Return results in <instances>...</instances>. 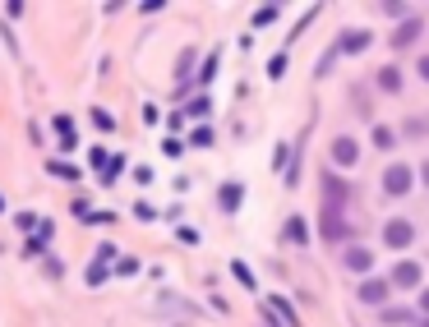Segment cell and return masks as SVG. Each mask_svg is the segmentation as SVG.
Wrapping results in <instances>:
<instances>
[{"label":"cell","instance_id":"1","mask_svg":"<svg viewBox=\"0 0 429 327\" xmlns=\"http://www.w3.org/2000/svg\"><path fill=\"white\" fill-rule=\"evenodd\" d=\"M383 189H388V198H407L411 189H416V175H411V166L393 162V166L383 171Z\"/></svg>","mask_w":429,"mask_h":327},{"label":"cell","instance_id":"2","mask_svg":"<svg viewBox=\"0 0 429 327\" xmlns=\"http://www.w3.org/2000/svg\"><path fill=\"white\" fill-rule=\"evenodd\" d=\"M355 157H360V143H355L351 134H337V139H332V162L337 166H355Z\"/></svg>","mask_w":429,"mask_h":327},{"label":"cell","instance_id":"3","mask_svg":"<svg viewBox=\"0 0 429 327\" xmlns=\"http://www.w3.org/2000/svg\"><path fill=\"white\" fill-rule=\"evenodd\" d=\"M420 272H425L420 263H397V267H393V281H388V286H402V291H416V286H420Z\"/></svg>","mask_w":429,"mask_h":327},{"label":"cell","instance_id":"4","mask_svg":"<svg viewBox=\"0 0 429 327\" xmlns=\"http://www.w3.org/2000/svg\"><path fill=\"white\" fill-rule=\"evenodd\" d=\"M383 240L393 244V249H407V244L416 240V226H411V221H388V230H383Z\"/></svg>","mask_w":429,"mask_h":327},{"label":"cell","instance_id":"5","mask_svg":"<svg viewBox=\"0 0 429 327\" xmlns=\"http://www.w3.org/2000/svg\"><path fill=\"white\" fill-rule=\"evenodd\" d=\"M346 267H351V272H369V267H374V249L351 244V249H346Z\"/></svg>","mask_w":429,"mask_h":327},{"label":"cell","instance_id":"6","mask_svg":"<svg viewBox=\"0 0 429 327\" xmlns=\"http://www.w3.org/2000/svg\"><path fill=\"white\" fill-rule=\"evenodd\" d=\"M416 37H420V19H407V23H402V28L393 33V46H397V51H407Z\"/></svg>","mask_w":429,"mask_h":327},{"label":"cell","instance_id":"7","mask_svg":"<svg viewBox=\"0 0 429 327\" xmlns=\"http://www.w3.org/2000/svg\"><path fill=\"white\" fill-rule=\"evenodd\" d=\"M365 46H369V33H365V28H351V33H341L337 51H365Z\"/></svg>","mask_w":429,"mask_h":327},{"label":"cell","instance_id":"8","mask_svg":"<svg viewBox=\"0 0 429 327\" xmlns=\"http://www.w3.org/2000/svg\"><path fill=\"white\" fill-rule=\"evenodd\" d=\"M360 300H365V305H383V300H388V281H365L360 286Z\"/></svg>","mask_w":429,"mask_h":327},{"label":"cell","instance_id":"9","mask_svg":"<svg viewBox=\"0 0 429 327\" xmlns=\"http://www.w3.org/2000/svg\"><path fill=\"white\" fill-rule=\"evenodd\" d=\"M51 125H55V134H60V148H74V143H79L74 139V120H69V116H55Z\"/></svg>","mask_w":429,"mask_h":327},{"label":"cell","instance_id":"10","mask_svg":"<svg viewBox=\"0 0 429 327\" xmlns=\"http://www.w3.org/2000/svg\"><path fill=\"white\" fill-rule=\"evenodd\" d=\"M282 235H286L291 244H305V240H309V235H305V221H300V217H291V221H286V226H282Z\"/></svg>","mask_w":429,"mask_h":327},{"label":"cell","instance_id":"11","mask_svg":"<svg viewBox=\"0 0 429 327\" xmlns=\"http://www.w3.org/2000/svg\"><path fill=\"white\" fill-rule=\"evenodd\" d=\"M240 194H245V189L240 185H222V207H226V212H236V207H240Z\"/></svg>","mask_w":429,"mask_h":327},{"label":"cell","instance_id":"12","mask_svg":"<svg viewBox=\"0 0 429 327\" xmlns=\"http://www.w3.org/2000/svg\"><path fill=\"white\" fill-rule=\"evenodd\" d=\"M379 88H383V92H397V88H402V74H397L393 65H388V69H379Z\"/></svg>","mask_w":429,"mask_h":327},{"label":"cell","instance_id":"13","mask_svg":"<svg viewBox=\"0 0 429 327\" xmlns=\"http://www.w3.org/2000/svg\"><path fill=\"white\" fill-rule=\"evenodd\" d=\"M277 14H282L277 5H259V10H254V28H268V23H273Z\"/></svg>","mask_w":429,"mask_h":327},{"label":"cell","instance_id":"14","mask_svg":"<svg viewBox=\"0 0 429 327\" xmlns=\"http://www.w3.org/2000/svg\"><path fill=\"white\" fill-rule=\"evenodd\" d=\"M93 125H97L102 134H111V130H116V116H107L102 106H93Z\"/></svg>","mask_w":429,"mask_h":327},{"label":"cell","instance_id":"15","mask_svg":"<svg viewBox=\"0 0 429 327\" xmlns=\"http://www.w3.org/2000/svg\"><path fill=\"white\" fill-rule=\"evenodd\" d=\"M231 272H236V281H240L245 291H254V272L245 267V263H231Z\"/></svg>","mask_w":429,"mask_h":327},{"label":"cell","instance_id":"16","mask_svg":"<svg viewBox=\"0 0 429 327\" xmlns=\"http://www.w3.org/2000/svg\"><path fill=\"white\" fill-rule=\"evenodd\" d=\"M383 318H388V323H416L411 309H407V314H402V309H383Z\"/></svg>","mask_w":429,"mask_h":327},{"label":"cell","instance_id":"17","mask_svg":"<svg viewBox=\"0 0 429 327\" xmlns=\"http://www.w3.org/2000/svg\"><path fill=\"white\" fill-rule=\"evenodd\" d=\"M102 281H107V263H93L88 267V286H102Z\"/></svg>","mask_w":429,"mask_h":327},{"label":"cell","instance_id":"18","mask_svg":"<svg viewBox=\"0 0 429 327\" xmlns=\"http://www.w3.org/2000/svg\"><path fill=\"white\" fill-rule=\"evenodd\" d=\"M121 171H125V157H111V171L102 175V180H107V185H111V180H116V175H121Z\"/></svg>","mask_w":429,"mask_h":327},{"label":"cell","instance_id":"19","mask_svg":"<svg viewBox=\"0 0 429 327\" xmlns=\"http://www.w3.org/2000/svg\"><path fill=\"white\" fill-rule=\"evenodd\" d=\"M51 175H65V180L74 175V180H79V171H74V166H65V162H51Z\"/></svg>","mask_w":429,"mask_h":327},{"label":"cell","instance_id":"20","mask_svg":"<svg viewBox=\"0 0 429 327\" xmlns=\"http://www.w3.org/2000/svg\"><path fill=\"white\" fill-rule=\"evenodd\" d=\"M176 69H180V78H185L189 69H194V51H185V55H180V65H176Z\"/></svg>","mask_w":429,"mask_h":327},{"label":"cell","instance_id":"21","mask_svg":"<svg viewBox=\"0 0 429 327\" xmlns=\"http://www.w3.org/2000/svg\"><path fill=\"white\" fill-rule=\"evenodd\" d=\"M268 74H273V78H282V74H286V55H277L273 65H268Z\"/></svg>","mask_w":429,"mask_h":327},{"label":"cell","instance_id":"22","mask_svg":"<svg viewBox=\"0 0 429 327\" xmlns=\"http://www.w3.org/2000/svg\"><path fill=\"white\" fill-rule=\"evenodd\" d=\"M176 235H180V244H198V230H189V226H180Z\"/></svg>","mask_w":429,"mask_h":327},{"label":"cell","instance_id":"23","mask_svg":"<svg viewBox=\"0 0 429 327\" xmlns=\"http://www.w3.org/2000/svg\"><path fill=\"white\" fill-rule=\"evenodd\" d=\"M374 143L379 148H393V130H374Z\"/></svg>","mask_w":429,"mask_h":327},{"label":"cell","instance_id":"24","mask_svg":"<svg viewBox=\"0 0 429 327\" xmlns=\"http://www.w3.org/2000/svg\"><path fill=\"white\" fill-rule=\"evenodd\" d=\"M411 134H429V120H411Z\"/></svg>","mask_w":429,"mask_h":327},{"label":"cell","instance_id":"25","mask_svg":"<svg viewBox=\"0 0 429 327\" xmlns=\"http://www.w3.org/2000/svg\"><path fill=\"white\" fill-rule=\"evenodd\" d=\"M420 314H429V286L420 291Z\"/></svg>","mask_w":429,"mask_h":327},{"label":"cell","instance_id":"26","mask_svg":"<svg viewBox=\"0 0 429 327\" xmlns=\"http://www.w3.org/2000/svg\"><path fill=\"white\" fill-rule=\"evenodd\" d=\"M420 78H429V55H420Z\"/></svg>","mask_w":429,"mask_h":327},{"label":"cell","instance_id":"27","mask_svg":"<svg viewBox=\"0 0 429 327\" xmlns=\"http://www.w3.org/2000/svg\"><path fill=\"white\" fill-rule=\"evenodd\" d=\"M425 185H429V162H425Z\"/></svg>","mask_w":429,"mask_h":327},{"label":"cell","instance_id":"28","mask_svg":"<svg viewBox=\"0 0 429 327\" xmlns=\"http://www.w3.org/2000/svg\"><path fill=\"white\" fill-rule=\"evenodd\" d=\"M0 212H5V198H0Z\"/></svg>","mask_w":429,"mask_h":327}]
</instances>
